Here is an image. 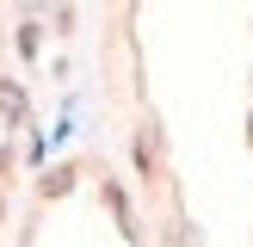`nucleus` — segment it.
I'll list each match as a JSON object with an SVG mask.
<instances>
[{"mask_svg": "<svg viewBox=\"0 0 253 247\" xmlns=\"http://www.w3.org/2000/svg\"><path fill=\"white\" fill-rule=\"evenodd\" d=\"M19 111H25V93L12 81H0V118H19Z\"/></svg>", "mask_w": 253, "mask_h": 247, "instance_id": "nucleus-1", "label": "nucleus"}, {"mask_svg": "<svg viewBox=\"0 0 253 247\" xmlns=\"http://www.w3.org/2000/svg\"><path fill=\"white\" fill-rule=\"evenodd\" d=\"M68 185H74V173L62 167V173H49V179H43V192H49V198H62V192H68Z\"/></svg>", "mask_w": 253, "mask_h": 247, "instance_id": "nucleus-2", "label": "nucleus"}]
</instances>
